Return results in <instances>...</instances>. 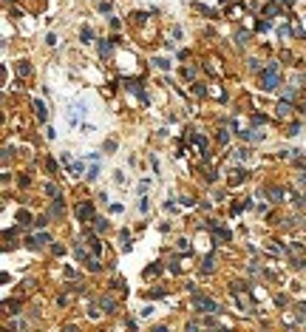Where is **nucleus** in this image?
<instances>
[{
	"label": "nucleus",
	"mask_w": 306,
	"mask_h": 332,
	"mask_svg": "<svg viewBox=\"0 0 306 332\" xmlns=\"http://www.w3.org/2000/svg\"><path fill=\"white\" fill-rule=\"evenodd\" d=\"M261 86L266 88V91H275L278 88V66H269L264 71V77H261Z\"/></svg>",
	"instance_id": "f257e3e1"
},
{
	"label": "nucleus",
	"mask_w": 306,
	"mask_h": 332,
	"mask_svg": "<svg viewBox=\"0 0 306 332\" xmlns=\"http://www.w3.org/2000/svg\"><path fill=\"white\" fill-rule=\"evenodd\" d=\"M196 307H201V312H216L219 310L213 301H207V298H196Z\"/></svg>",
	"instance_id": "f03ea898"
},
{
	"label": "nucleus",
	"mask_w": 306,
	"mask_h": 332,
	"mask_svg": "<svg viewBox=\"0 0 306 332\" xmlns=\"http://www.w3.org/2000/svg\"><path fill=\"white\" fill-rule=\"evenodd\" d=\"M77 213H80V219H82V216H91V205H80V210H77Z\"/></svg>",
	"instance_id": "7ed1b4c3"
}]
</instances>
